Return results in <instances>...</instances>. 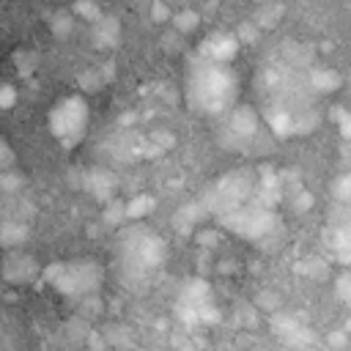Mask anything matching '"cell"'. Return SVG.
Listing matches in <instances>:
<instances>
[{
    "label": "cell",
    "instance_id": "8",
    "mask_svg": "<svg viewBox=\"0 0 351 351\" xmlns=\"http://www.w3.org/2000/svg\"><path fill=\"white\" fill-rule=\"evenodd\" d=\"M271 332L282 343H288V346H304L313 337V332L307 329V324H302L296 315H288V313H274L271 315Z\"/></svg>",
    "mask_w": 351,
    "mask_h": 351
},
{
    "label": "cell",
    "instance_id": "7",
    "mask_svg": "<svg viewBox=\"0 0 351 351\" xmlns=\"http://www.w3.org/2000/svg\"><path fill=\"white\" fill-rule=\"evenodd\" d=\"M252 186H255V178L247 173V170H233V173H225L219 178V184L214 186V203L222 206L225 211L236 208V206H244L247 197L252 195Z\"/></svg>",
    "mask_w": 351,
    "mask_h": 351
},
{
    "label": "cell",
    "instance_id": "22",
    "mask_svg": "<svg viewBox=\"0 0 351 351\" xmlns=\"http://www.w3.org/2000/svg\"><path fill=\"white\" fill-rule=\"evenodd\" d=\"M11 165H14V148L5 140H0V173H5Z\"/></svg>",
    "mask_w": 351,
    "mask_h": 351
},
{
    "label": "cell",
    "instance_id": "4",
    "mask_svg": "<svg viewBox=\"0 0 351 351\" xmlns=\"http://www.w3.org/2000/svg\"><path fill=\"white\" fill-rule=\"evenodd\" d=\"M88 101L80 93H71L66 99H60L58 104H52L49 110V132L52 137L63 145V148H74L88 129Z\"/></svg>",
    "mask_w": 351,
    "mask_h": 351
},
{
    "label": "cell",
    "instance_id": "25",
    "mask_svg": "<svg viewBox=\"0 0 351 351\" xmlns=\"http://www.w3.org/2000/svg\"><path fill=\"white\" fill-rule=\"evenodd\" d=\"M154 16H156V19L167 16V8H162V3H156V5H154Z\"/></svg>",
    "mask_w": 351,
    "mask_h": 351
},
{
    "label": "cell",
    "instance_id": "6",
    "mask_svg": "<svg viewBox=\"0 0 351 351\" xmlns=\"http://www.w3.org/2000/svg\"><path fill=\"white\" fill-rule=\"evenodd\" d=\"M178 315H181V321H189V324H206V321L217 318L211 288L203 280L184 282V288L178 293Z\"/></svg>",
    "mask_w": 351,
    "mask_h": 351
},
{
    "label": "cell",
    "instance_id": "5",
    "mask_svg": "<svg viewBox=\"0 0 351 351\" xmlns=\"http://www.w3.org/2000/svg\"><path fill=\"white\" fill-rule=\"evenodd\" d=\"M222 225L228 230H233L236 236H244V239H263L274 230L277 225V217L269 211V206H261V203H244V206H236L230 211L222 214Z\"/></svg>",
    "mask_w": 351,
    "mask_h": 351
},
{
    "label": "cell",
    "instance_id": "2",
    "mask_svg": "<svg viewBox=\"0 0 351 351\" xmlns=\"http://www.w3.org/2000/svg\"><path fill=\"white\" fill-rule=\"evenodd\" d=\"M118 252H121V266H123L126 277H137L140 280V277H148L154 269L162 266L165 241L154 230L137 225V228L123 230Z\"/></svg>",
    "mask_w": 351,
    "mask_h": 351
},
{
    "label": "cell",
    "instance_id": "23",
    "mask_svg": "<svg viewBox=\"0 0 351 351\" xmlns=\"http://www.w3.org/2000/svg\"><path fill=\"white\" fill-rule=\"evenodd\" d=\"M104 217H107V222H112V225L121 222V219H123V203H121V200H110Z\"/></svg>",
    "mask_w": 351,
    "mask_h": 351
},
{
    "label": "cell",
    "instance_id": "13",
    "mask_svg": "<svg viewBox=\"0 0 351 351\" xmlns=\"http://www.w3.org/2000/svg\"><path fill=\"white\" fill-rule=\"evenodd\" d=\"M329 247H332L335 258H337L346 269H351V217H348V219H343V222L332 230Z\"/></svg>",
    "mask_w": 351,
    "mask_h": 351
},
{
    "label": "cell",
    "instance_id": "26",
    "mask_svg": "<svg viewBox=\"0 0 351 351\" xmlns=\"http://www.w3.org/2000/svg\"><path fill=\"white\" fill-rule=\"evenodd\" d=\"M348 82H351V80H348Z\"/></svg>",
    "mask_w": 351,
    "mask_h": 351
},
{
    "label": "cell",
    "instance_id": "10",
    "mask_svg": "<svg viewBox=\"0 0 351 351\" xmlns=\"http://www.w3.org/2000/svg\"><path fill=\"white\" fill-rule=\"evenodd\" d=\"M3 274L8 282H27L36 277V261L25 252H11L3 263Z\"/></svg>",
    "mask_w": 351,
    "mask_h": 351
},
{
    "label": "cell",
    "instance_id": "9",
    "mask_svg": "<svg viewBox=\"0 0 351 351\" xmlns=\"http://www.w3.org/2000/svg\"><path fill=\"white\" fill-rule=\"evenodd\" d=\"M236 52H239V38L230 33H214L200 47V55L214 63H230L236 58Z\"/></svg>",
    "mask_w": 351,
    "mask_h": 351
},
{
    "label": "cell",
    "instance_id": "11",
    "mask_svg": "<svg viewBox=\"0 0 351 351\" xmlns=\"http://www.w3.org/2000/svg\"><path fill=\"white\" fill-rule=\"evenodd\" d=\"M115 186H118V181H115V176L112 173H107V170H90L88 176H85V189L93 195V197H99V200H112L115 197Z\"/></svg>",
    "mask_w": 351,
    "mask_h": 351
},
{
    "label": "cell",
    "instance_id": "14",
    "mask_svg": "<svg viewBox=\"0 0 351 351\" xmlns=\"http://www.w3.org/2000/svg\"><path fill=\"white\" fill-rule=\"evenodd\" d=\"M310 85L318 90V93H335L340 88V74L335 69H326V66H318L310 71Z\"/></svg>",
    "mask_w": 351,
    "mask_h": 351
},
{
    "label": "cell",
    "instance_id": "12",
    "mask_svg": "<svg viewBox=\"0 0 351 351\" xmlns=\"http://www.w3.org/2000/svg\"><path fill=\"white\" fill-rule=\"evenodd\" d=\"M228 129H230V134H233L236 140L244 143V140H252V137H255V132H258V121H255L252 110H247V107H236V110L230 112Z\"/></svg>",
    "mask_w": 351,
    "mask_h": 351
},
{
    "label": "cell",
    "instance_id": "19",
    "mask_svg": "<svg viewBox=\"0 0 351 351\" xmlns=\"http://www.w3.org/2000/svg\"><path fill=\"white\" fill-rule=\"evenodd\" d=\"M74 14H77V16H82V19H88V22H96V19L101 16V14H99V8L93 5V0H77Z\"/></svg>",
    "mask_w": 351,
    "mask_h": 351
},
{
    "label": "cell",
    "instance_id": "17",
    "mask_svg": "<svg viewBox=\"0 0 351 351\" xmlns=\"http://www.w3.org/2000/svg\"><path fill=\"white\" fill-rule=\"evenodd\" d=\"M335 293H337V299H340L346 307H351V269H346V271L337 274V280H335Z\"/></svg>",
    "mask_w": 351,
    "mask_h": 351
},
{
    "label": "cell",
    "instance_id": "16",
    "mask_svg": "<svg viewBox=\"0 0 351 351\" xmlns=\"http://www.w3.org/2000/svg\"><path fill=\"white\" fill-rule=\"evenodd\" d=\"M25 239H27V228H25V225L5 222V225L0 228V244H3V247H19Z\"/></svg>",
    "mask_w": 351,
    "mask_h": 351
},
{
    "label": "cell",
    "instance_id": "21",
    "mask_svg": "<svg viewBox=\"0 0 351 351\" xmlns=\"http://www.w3.org/2000/svg\"><path fill=\"white\" fill-rule=\"evenodd\" d=\"M52 33H55L58 38L69 36V33H71V16H69V14H58V16L52 19Z\"/></svg>",
    "mask_w": 351,
    "mask_h": 351
},
{
    "label": "cell",
    "instance_id": "1",
    "mask_svg": "<svg viewBox=\"0 0 351 351\" xmlns=\"http://www.w3.org/2000/svg\"><path fill=\"white\" fill-rule=\"evenodd\" d=\"M236 74L225 66V63H214L200 58L192 69H189V82H186V93L189 101L208 115H219L225 112L233 99H236Z\"/></svg>",
    "mask_w": 351,
    "mask_h": 351
},
{
    "label": "cell",
    "instance_id": "24",
    "mask_svg": "<svg viewBox=\"0 0 351 351\" xmlns=\"http://www.w3.org/2000/svg\"><path fill=\"white\" fill-rule=\"evenodd\" d=\"M14 101H16V90H14L11 85H3V88H0V107L8 110Z\"/></svg>",
    "mask_w": 351,
    "mask_h": 351
},
{
    "label": "cell",
    "instance_id": "20",
    "mask_svg": "<svg viewBox=\"0 0 351 351\" xmlns=\"http://www.w3.org/2000/svg\"><path fill=\"white\" fill-rule=\"evenodd\" d=\"M335 195H337L340 203H348L351 206V173L340 176V181L335 184Z\"/></svg>",
    "mask_w": 351,
    "mask_h": 351
},
{
    "label": "cell",
    "instance_id": "15",
    "mask_svg": "<svg viewBox=\"0 0 351 351\" xmlns=\"http://www.w3.org/2000/svg\"><path fill=\"white\" fill-rule=\"evenodd\" d=\"M151 208H154V197L137 195V197H132V200L123 203V217H126V219H143Z\"/></svg>",
    "mask_w": 351,
    "mask_h": 351
},
{
    "label": "cell",
    "instance_id": "18",
    "mask_svg": "<svg viewBox=\"0 0 351 351\" xmlns=\"http://www.w3.org/2000/svg\"><path fill=\"white\" fill-rule=\"evenodd\" d=\"M197 22H200V16H197L195 11H181V14L176 16V30H178V33H192V30L197 27Z\"/></svg>",
    "mask_w": 351,
    "mask_h": 351
},
{
    "label": "cell",
    "instance_id": "3",
    "mask_svg": "<svg viewBox=\"0 0 351 351\" xmlns=\"http://www.w3.org/2000/svg\"><path fill=\"white\" fill-rule=\"evenodd\" d=\"M44 280L63 296H71V299H85V296H93L101 285V269L88 261V258H80V261H60V263H49L44 269Z\"/></svg>",
    "mask_w": 351,
    "mask_h": 351
}]
</instances>
